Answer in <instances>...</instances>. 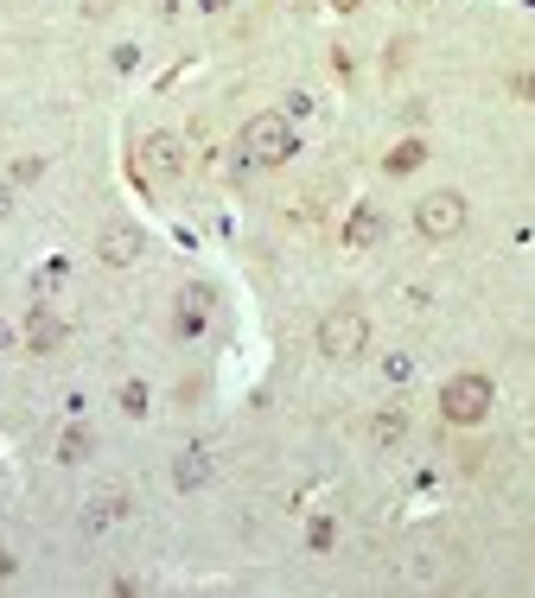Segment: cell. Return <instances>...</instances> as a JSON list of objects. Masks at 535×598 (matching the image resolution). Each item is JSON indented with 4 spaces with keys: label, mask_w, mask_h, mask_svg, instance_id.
<instances>
[{
    "label": "cell",
    "mask_w": 535,
    "mask_h": 598,
    "mask_svg": "<svg viewBox=\"0 0 535 598\" xmlns=\"http://www.w3.org/2000/svg\"><path fill=\"white\" fill-rule=\"evenodd\" d=\"M370 439H376V446H402V439H408V414L402 408H383V414L370 420Z\"/></svg>",
    "instance_id": "obj_11"
},
{
    "label": "cell",
    "mask_w": 535,
    "mask_h": 598,
    "mask_svg": "<svg viewBox=\"0 0 535 598\" xmlns=\"http://www.w3.org/2000/svg\"><path fill=\"white\" fill-rule=\"evenodd\" d=\"M90 452H96V439L83 433V427H71V433L58 439V465H83V459H90Z\"/></svg>",
    "instance_id": "obj_12"
},
{
    "label": "cell",
    "mask_w": 535,
    "mask_h": 598,
    "mask_svg": "<svg viewBox=\"0 0 535 598\" xmlns=\"http://www.w3.org/2000/svg\"><path fill=\"white\" fill-rule=\"evenodd\" d=\"M421 160H427V147H421V140H402V147H395V153H389L383 166H389V172H414Z\"/></svg>",
    "instance_id": "obj_13"
},
{
    "label": "cell",
    "mask_w": 535,
    "mask_h": 598,
    "mask_svg": "<svg viewBox=\"0 0 535 598\" xmlns=\"http://www.w3.org/2000/svg\"><path fill=\"white\" fill-rule=\"evenodd\" d=\"M491 401H497L491 376H478V369H465V376H453V382L440 389V414L453 420V427H478V420L491 414Z\"/></svg>",
    "instance_id": "obj_3"
},
{
    "label": "cell",
    "mask_w": 535,
    "mask_h": 598,
    "mask_svg": "<svg viewBox=\"0 0 535 598\" xmlns=\"http://www.w3.org/2000/svg\"><path fill=\"white\" fill-rule=\"evenodd\" d=\"M32 179H45V160H39V153H26V160H13V185H32Z\"/></svg>",
    "instance_id": "obj_15"
},
{
    "label": "cell",
    "mask_w": 535,
    "mask_h": 598,
    "mask_svg": "<svg viewBox=\"0 0 535 598\" xmlns=\"http://www.w3.org/2000/svg\"><path fill=\"white\" fill-rule=\"evenodd\" d=\"M13 217V185H0V223Z\"/></svg>",
    "instance_id": "obj_16"
},
{
    "label": "cell",
    "mask_w": 535,
    "mask_h": 598,
    "mask_svg": "<svg viewBox=\"0 0 535 598\" xmlns=\"http://www.w3.org/2000/svg\"><path fill=\"white\" fill-rule=\"evenodd\" d=\"M26 344L45 357V350H58V344H64V325L51 319V312H32V319H26Z\"/></svg>",
    "instance_id": "obj_9"
},
{
    "label": "cell",
    "mask_w": 535,
    "mask_h": 598,
    "mask_svg": "<svg viewBox=\"0 0 535 598\" xmlns=\"http://www.w3.org/2000/svg\"><path fill=\"white\" fill-rule=\"evenodd\" d=\"M414 230L427 242H453L465 230V198L459 191H427V198L414 204Z\"/></svg>",
    "instance_id": "obj_4"
},
{
    "label": "cell",
    "mask_w": 535,
    "mask_h": 598,
    "mask_svg": "<svg viewBox=\"0 0 535 598\" xmlns=\"http://www.w3.org/2000/svg\"><path fill=\"white\" fill-rule=\"evenodd\" d=\"M122 516H128V497L122 490H102L90 503V516H83V529H109V522H122Z\"/></svg>",
    "instance_id": "obj_10"
},
{
    "label": "cell",
    "mask_w": 535,
    "mask_h": 598,
    "mask_svg": "<svg viewBox=\"0 0 535 598\" xmlns=\"http://www.w3.org/2000/svg\"><path fill=\"white\" fill-rule=\"evenodd\" d=\"M383 230H389V223H383V210H376V204H357L351 217H344V242H351V249H370V242H383Z\"/></svg>",
    "instance_id": "obj_7"
},
{
    "label": "cell",
    "mask_w": 535,
    "mask_h": 598,
    "mask_svg": "<svg viewBox=\"0 0 535 598\" xmlns=\"http://www.w3.org/2000/svg\"><path fill=\"white\" fill-rule=\"evenodd\" d=\"M204 7H211V13H217V7H230V0H204Z\"/></svg>",
    "instance_id": "obj_18"
},
{
    "label": "cell",
    "mask_w": 535,
    "mask_h": 598,
    "mask_svg": "<svg viewBox=\"0 0 535 598\" xmlns=\"http://www.w3.org/2000/svg\"><path fill=\"white\" fill-rule=\"evenodd\" d=\"M96 255L109 261V268H134V261L147 255V236L134 230L128 217H115V223H102V236H96Z\"/></svg>",
    "instance_id": "obj_5"
},
{
    "label": "cell",
    "mask_w": 535,
    "mask_h": 598,
    "mask_svg": "<svg viewBox=\"0 0 535 598\" xmlns=\"http://www.w3.org/2000/svg\"><path fill=\"white\" fill-rule=\"evenodd\" d=\"M122 414H147V382H122Z\"/></svg>",
    "instance_id": "obj_14"
},
{
    "label": "cell",
    "mask_w": 535,
    "mask_h": 598,
    "mask_svg": "<svg viewBox=\"0 0 535 598\" xmlns=\"http://www.w3.org/2000/svg\"><path fill=\"white\" fill-rule=\"evenodd\" d=\"M141 166L153 172V179H179L185 172V147L172 134H147V147H141Z\"/></svg>",
    "instance_id": "obj_6"
},
{
    "label": "cell",
    "mask_w": 535,
    "mask_h": 598,
    "mask_svg": "<svg viewBox=\"0 0 535 598\" xmlns=\"http://www.w3.org/2000/svg\"><path fill=\"white\" fill-rule=\"evenodd\" d=\"M364 350H370V319L357 306H332L319 319V357L351 363V357H364Z\"/></svg>",
    "instance_id": "obj_2"
},
{
    "label": "cell",
    "mask_w": 535,
    "mask_h": 598,
    "mask_svg": "<svg viewBox=\"0 0 535 598\" xmlns=\"http://www.w3.org/2000/svg\"><path fill=\"white\" fill-rule=\"evenodd\" d=\"M332 7H338V13H357V7H364V0H332Z\"/></svg>",
    "instance_id": "obj_17"
},
{
    "label": "cell",
    "mask_w": 535,
    "mask_h": 598,
    "mask_svg": "<svg viewBox=\"0 0 535 598\" xmlns=\"http://www.w3.org/2000/svg\"><path fill=\"white\" fill-rule=\"evenodd\" d=\"M293 147H300V140H293V121H287V115L262 109V115L243 121V160H249V166H287Z\"/></svg>",
    "instance_id": "obj_1"
},
{
    "label": "cell",
    "mask_w": 535,
    "mask_h": 598,
    "mask_svg": "<svg viewBox=\"0 0 535 598\" xmlns=\"http://www.w3.org/2000/svg\"><path fill=\"white\" fill-rule=\"evenodd\" d=\"M172 484H179V490H204V484H211V459H204V452H179Z\"/></svg>",
    "instance_id": "obj_8"
}]
</instances>
